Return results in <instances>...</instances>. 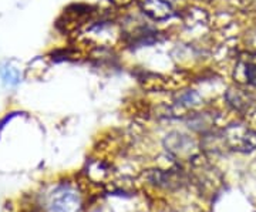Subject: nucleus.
Masks as SVG:
<instances>
[{
  "label": "nucleus",
  "mask_w": 256,
  "mask_h": 212,
  "mask_svg": "<svg viewBox=\"0 0 256 212\" xmlns=\"http://www.w3.org/2000/svg\"><path fill=\"white\" fill-rule=\"evenodd\" d=\"M3 80H4V83L8 84H18V74L16 70H13V68H10V67H8V68H4L3 70Z\"/></svg>",
  "instance_id": "6e6552de"
},
{
  "label": "nucleus",
  "mask_w": 256,
  "mask_h": 212,
  "mask_svg": "<svg viewBox=\"0 0 256 212\" xmlns=\"http://www.w3.org/2000/svg\"><path fill=\"white\" fill-rule=\"evenodd\" d=\"M181 0H140L144 13L154 20H165L174 16Z\"/></svg>",
  "instance_id": "7ed1b4c3"
},
{
  "label": "nucleus",
  "mask_w": 256,
  "mask_h": 212,
  "mask_svg": "<svg viewBox=\"0 0 256 212\" xmlns=\"http://www.w3.org/2000/svg\"><path fill=\"white\" fill-rule=\"evenodd\" d=\"M114 3H117V4H128L131 0H112Z\"/></svg>",
  "instance_id": "1a4fd4ad"
},
{
  "label": "nucleus",
  "mask_w": 256,
  "mask_h": 212,
  "mask_svg": "<svg viewBox=\"0 0 256 212\" xmlns=\"http://www.w3.org/2000/svg\"><path fill=\"white\" fill-rule=\"evenodd\" d=\"M200 102H201V98H200V96L195 92H182V94L180 96V98L176 100V104H178V106L186 107V108H192V107L198 106Z\"/></svg>",
  "instance_id": "423d86ee"
},
{
  "label": "nucleus",
  "mask_w": 256,
  "mask_h": 212,
  "mask_svg": "<svg viewBox=\"0 0 256 212\" xmlns=\"http://www.w3.org/2000/svg\"><path fill=\"white\" fill-rule=\"evenodd\" d=\"M82 201L78 191L72 185H58L48 198L50 212H80Z\"/></svg>",
  "instance_id": "f03ea898"
},
{
  "label": "nucleus",
  "mask_w": 256,
  "mask_h": 212,
  "mask_svg": "<svg viewBox=\"0 0 256 212\" xmlns=\"http://www.w3.org/2000/svg\"><path fill=\"white\" fill-rule=\"evenodd\" d=\"M165 146L166 150H170L176 157H184V156H190L192 152V148H195V142L191 138H188L186 136L174 132L166 136L165 140Z\"/></svg>",
  "instance_id": "39448f33"
},
{
  "label": "nucleus",
  "mask_w": 256,
  "mask_h": 212,
  "mask_svg": "<svg viewBox=\"0 0 256 212\" xmlns=\"http://www.w3.org/2000/svg\"><path fill=\"white\" fill-rule=\"evenodd\" d=\"M246 118V126L256 131V97L252 100V102L248 106L245 111L242 112Z\"/></svg>",
  "instance_id": "0eeeda50"
},
{
  "label": "nucleus",
  "mask_w": 256,
  "mask_h": 212,
  "mask_svg": "<svg viewBox=\"0 0 256 212\" xmlns=\"http://www.w3.org/2000/svg\"><path fill=\"white\" fill-rule=\"evenodd\" d=\"M218 137L224 146L239 152H249L256 148V131L244 124H230L220 131Z\"/></svg>",
  "instance_id": "f257e3e1"
},
{
  "label": "nucleus",
  "mask_w": 256,
  "mask_h": 212,
  "mask_svg": "<svg viewBox=\"0 0 256 212\" xmlns=\"http://www.w3.org/2000/svg\"><path fill=\"white\" fill-rule=\"evenodd\" d=\"M235 82L248 86H256V54L245 53L238 57L234 70Z\"/></svg>",
  "instance_id": "20e7f679"
}]
</instances>
